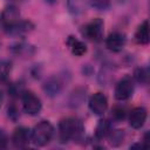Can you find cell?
Masks as SVG:
<instances>
[{"instance_id":"6da1fadb","label":"cell","mask_w":150,"mask_h":150,"mask_svg":"<svg viewBox=\"0 0 150 150\" xmlns=\"http://www.w3.org/2000/svg\"><path fill=\"white\" fill-rule=\"evenodd\" d=\"M59 131H60V137L63 142L69 139L76 141L80 139L83 134V125L80 120L74 117H68L60 122Z\"/></svg>"},{"instance_id":"7a4b0ae2","label":"cell","mask_w":150,"mask_h":150,"mask_svg":"<svg viewBox=\"0 0 150 150\" xmlns=\"http://www.w3.org/2000/svg\"><path fill=\"white\" fill-rule=\"evenodd\" d=\"M54 135V128L48 121H42L38 123L30 134L32 142L38 146H43L48 144Z\"/></svg>"},{"instance_id":"3957f363","label":"cell","mask_w":150,"mask_h":150,"mask_svg":"<svg viewBox=\"0 0 150 150\" xmlns=\"http://www.w3.org/2000/svg\"><path fill=\"white\" fill-rule=\"evenodd\" d=\"M22 108L28 115H38L42 108L41 101L30 91H23L22 94Z\"/></svg>"},{"instance_id":"277c9868","label":"cell","mask_w":150,"mask_h":150,"mask_svg":"<svg viewBox=\"0 0 150 150\" xmlns=\"http://www.w3.org/2000/svg\"><path fill=\"white\" fill-rule=\"evenodd\" d=\"M134 93V82L131 77L125 76L123 77L115 88V98L118 101L128 100Z\"/></svg>"},{"instance_id":"5b68a950","label":"cell","mask_w":150,"mask_h":150,"mask_svg":"<svg viewBox=\"0 0 150 150\" xmlns=\"http://www.w3.org/2000/svg\"><path fill=\"white\" fill-rule=\"evenodd\" d=\"M103 34V21L95 19L83 27V35L91 41H100Z\"/></svg>"},{"instance_id":"8992f818","label":"cell","mask_w":150,"mask_h":150,"mask_svg":"<svg viewBox=\"0 0 150 150\" xmlns=\"http://www.w3.org/2000/svg\"><path fill=\"white\" fill-rule=\"evenodd\" d=\"M89 108L95 115H102L108 108V100L102 93H96L89 98Z\"/></svg>"},{"instance_id":"52a82bcc","label":"cell","mask_w":150,"mask_h":150,"mask_svg":"<svg viewBox=\"0 0 150 150\" xmlns=\"http://www.w3.org/2000/svg\"><path fill=\"white\" fill-rule=\"evenodd\" d=\"M30 141L29 130L26 127H19L14 130L12 136V142L16 148H26Z\"/></svg>"},{"instance_id":"ba28073f","label":"cell","mask_w":150,"mask_h":150,"mask_svg":"<svg viewBox=\"0 0 150 150\" xmlns=\"http://www.w3.org/2000/svg\"><path fill=\"white\" fill-rule=\"evenodd\" d=\"M146 120V110L143 107L134 108L129 115V123L134 129H139L144 125Z\"/></svg>"},{"instance_id":"9c48e42d","label":"cell","mask_w":150,"mask_h":150,"mask_svg":"<svg viewBox=\"0 0 150 150\" xmlns=\"http://www.w3.org/2000/svg\"><path fill=\"white\" fill-rule=\"evenodd\" d=\"M125 45V38L123 34L118 32H114L109 34V36L105 39V46L111 52H120Z\"/></svg>"},{"instance_id":"30bf717a","label":"cell","mask_w":150,"mask_h":150,"mask_svg":"<svg viewBox=\"0 0 150 150\" xmlns=\"http://www.w3.org/2000/svg\"><path fill=\"white\" fill-rule=\"evenodd\" d=\"M1 20H2L5 27L15 23L16 21L20 20V12H19V9H18L15 6H13V5L7 6V7L4 9V12H2Z\"/></svg>"},{"instance_id":"8fae6325","label":"cell","mask_w":150,"mask_h":150,"mask_svg":"<svg viewBox=\"0 0 150 150\" xmlns=\"http://www.w3.org/2000/svg\"><path fill=\"white\" fill-rule=\"evenodd\" d=\"M32 28H33L32 22L19 20V21H16L15 23L5 27V30H6V33L9 34V35H21V34H23V33H26V32H29Z\"/></svg>"},{"instance_id":"7c38bea8","label":"cell","mask_w":150,"mask_h":150,"mask_svg":"<svg viewBox=\"0 0 150 150\" xmlns=\"http://www.w3.org/2000/svg\"><path fill=\"white\" fill-rule=\"evenodd\" d=\"M135 40H136V42H138L141 45L149 43V40H150V38H149V23L146 20L143 21L138 26V28L135 33Z\"/></svg>"},{"instance_id":"4fadbf2b","label":"cell","mask_w":150,"mask_h":150,"mask_svg":"<svg viewBox=\"0 0 150 150\" xmlns=\"http://www.w3.org/2000/svg\"><path fill=\"white\" fill-rule=\"evenodd\" d=\"M67 45H68L70 52H71L74 55H76V56H82V55L86 54V52H87L86 45H84L82 41H80V40H77V39H75V38H73V36H69V38H68Z\"/></svg>"},{"instance_id":"5bb4252c","label":"cell","mask_w":150,"mask_h":150,"mask_svg":"<svg viewBox=\"0 0 150 150\" xmlns=\"http://www.w3.org/2000/svg\"><path fill=\"white\" fill-rule=\"evenodd\" d=\"M60 90H61V82L55 77L49 79L45 83V91L49 96H56L60 93Z\"/></svg>"},{"instance_id":"9a60e30c","label":"cell","mask_w":150,"mask_h":150,"mask_svg":"<svg viewBox=\"0 0 150 150\" xmlns=\"http://www.w3.org/2000/svg\"><path fill=\"white\" fill-rule=\"evenodd\" d=\"M68 9L71 14L79 15L84 11L86 7V1L84 0H67Z\"/></svg>"},{"instance_id":"2e32d148","label":"cell","mask_w":150,"mask_h":150,"mask_svg":"<svg viewBox=\"0 0 150 150\" xmlns=\"http://www.w3.org/2000/svg\"><path fill=\"white\" fill-rule=\"evenodd\" d=\"M110 132V123L105 120H101L95 129V135L97 138H104Z\"/></svg>"},{"instance_id":"e0dca14e","label":"cell","mask_w":150,"mask_h":150,"mask_svg":"<svg viewBox=\"0 0 150 150\" xmlns=\"http://www.w3.org/2000/svg\"><path fill=\"white\" fill-rule=\"evenodd\" d=\"M11 71V63L7 61H0V81H6Z\"/></svg>"},{"instance_id":"ac0fdd59","label":"cell","mask_w":150,"mask_h":150,"mask_svg":"<svg viewBox=\"0 0 150 150\" xmlns=\"http://www.w3.org/2000/svg\"><path fill=\"white\" fill-rule=\"evenodd\" d=\"M90 5L97 11H105L110 6V0H90Z\"/></svg>"},{"instance_id":"d6986e66","label":"cell","mask_w":150,"mask_h":150,"mask_svg":"<svg viewBox=\"0 0 150 150\" xmlns=\"http://www.w3.org/2000/svg\"><path fill=\"white\" fill-rule=\"evenodd\" d=\"M148 77H149V74H148V70L145 68H138L135 70V79L141 82V83H146L148 82Z\"/></svg>"},{"instance_id":"ffe728a7","label":"cell","mask_w":150,"mask_h":150,"mask_svg":"<svg viewBox=\"0 0 150 150\" xmlns=\"http://www.w3.org/2000/svg\"><path fill=\"white\" fill-rule=\"evenodd\" d=\"M112 116H114L115 120H123L124 116H125V110L121 107H116L112 110Z\"/></svg>"},{"instance_id":"44dd1931","label":"cell","mask_w":150,"mask_h":150,"mask_svg":"<svg viewBox=\"0 0 150 150\" xmlns=\"http://www.w3.org/2000/svg\"><path fill=\"white\" fill-rule=\"evenodd\" d=\"M122 138H123V134H122V131H121V130H117V131L112 135L110 143L114 144V145H117V144H120V143L122 142Z\"/></svg>"},{"instance_id":"7402d4cb","label":"cell","mask_w":150,"mask_h":150,"mask_svg":"<svg viewBox=\"0 0 150 150\" xmlns=\"http://www.w3.org/2000/svg\"><path fill=\"white\" fill-rule=\"evenodd\" d=\"M7 141H8V139H7L6 134L0 130V149H4V148L7 146Z\"/></svg>"},{"instance_id":"603a6c76","label":"cell","mask_w":150,"mask_h":150,"mask_svg":"<svg viewBox=\"0 0 150 150\" xmlns=\"http://www.w3.org/2000/svg\"><path fill=\"white\" fill-rule=\"evenodd\" d=\"M46 1H47L48 4H54V2L56 1V0H46Z\"/></svg>"},{"instance_id":"cb8c5ba5","label":"cell","mask_w":150,"mask_h":150,"mask_svg":"<svg viewBox=\"0 0 150 150\" xmlns=\"http://www.w3.org/2000/svg\"><path fill=\"white\" fill-rule=\"evenodd\" d=\"M1 102H2V94H1V91H0V105H1Z\"/></svg>"},{"instance_id":"d4e9b609","label":"cell","mask_w":150,"mask_h":150,"mask_svg":"<svg viewBox=\"0 0 150 150\" xmlns=\"http://www.w3.org/2000/svg\"><path fill=\"white\" fill-rule=\"evenodd\" d=\"M20 1H23V0H20Z\"/></svg>"}]
</instances>
